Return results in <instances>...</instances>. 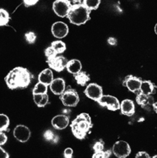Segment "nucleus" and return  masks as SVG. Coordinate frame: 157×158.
<instances>
[{
	"label": "nucleus",
	"mask_w": 157,
	"mask_h": 158,
	"mask_svg": "<svg viewBox=\"0 0 157 158\" xmlns=\"http://www.w3.org/2000/svg\"><path fill=\"white\" fill-rule=\"evenodd\" d=\"M33 75L27 69L24 67H15L7 74L4 81L7 86L11 89H25L31 83Z\"/></svg>",
	"instance_id": "f257e3e1"
},
{
	"label": "nucleus",
	"mask_w": 157,
	"mask_h": 158,
	"mask_svg": "<svg viewBox=\"0 0 157 158\" xmlns=\"http://www.w3.org/2000/svg\"><path fill=\"white\" fill-rule=\"evenodd\" d=\"M93 127L91 118L88 113H83L79 114L70 124L72 133L77 139H85L86 135L90 133Z\"/></svg>",
	"instance_id": "f03ea898"
},
{
	"label": "nucleus",
	"mask_w": 157,
	"mask_h": 158,
	"mask_svg": "<svg viewBox=\"0 0 157 158\" xmlns=\"http://www.w3.org/2000/svg\"><path fill=\"white\" fill-rule=\"evenodd\" d=\"M90 10L83 3H75L71 6L67 17L72 24H74L76 26H81L85 24L88 20H90Z\"/></svg>",
	"instance_id": "7ed1b4c3"
},
{
	"label": "nucleus",
	"mask_w": 157,
	"mask_h": 158,
	"mask_svg": "<svg viewBox=\"0 0 157 158\" xmlns=\"http://www.w3.org/2000/svg\"><path fill=\"white\" fill-rule=\"evenodd\" d=\"M60 100L64 106L73 107L78 105L80 102V97L76 90L68 87V89H65L64 92L60 95Z\"/></svg>",
	"instance_id": "20e7f679"
},
{
	"label": "nucleus",
	"mask_w": 157,
	"mask_h": 158,
	"mask_svg": "<svg viewBox=\"0 0 157 158\" xmlns=\"http://www.w3.org/2000/svg\"><path fill=\"white\" fill-rule=\"evenodd\" d=\"M112 153L118 158H126L131 153L130 145L124 140H118L113 145L112 149Z\"/></svg>",
	"instance_id": "39448f33"
},
{
	"label": "nucleus",
	"mask_w": 157,
	"mask_h": 158,
	"mask_svg": "<svg viewBox=\"0 0 157 158\" xmlns=\"http://www.w3.org/2000/svg\"><path fill=\"white\" fill-rule=\"evenodd\" d=\"M72 6L68 0H56L52 4V10L58 17H66Z\"/></svg>",
	"instance_id": "423d86ee"
},
{
	"label": "nucleus",
	"mask_w": 157,
	"mask_h": 158,
	"mask_svg": "<svg viewBox=\"0 0 157 158\" xmlns=\"http://www.w3.org/2000/svg\"><path fill=\"white\" fill-rule=\"evenodd\" d=\"M97 102L100 106L106 107L111 111H117L120 107V102L117 97L110 95H102Z\"/></svg>",
	"instance_id": "0eeeda50"
},
{
	"label": "nucleus",
	"mask_w": 157,
	"mask_h": 158,
	"mask_svg": "<svg viewBox=\"0 0 157 158\" xmlns=\"http://www.w3.org/2000/svg\"><path fill=\"white\" fill-rule=\"evenodd\" d=\"M84 92L88 98L96 101V102L99 100L103 95L102 87L96 83H90L88 85Z\"/></svg>",
	"instance_id": "6e6552de"
},
{
	"label": "nucleus",
	"mask_w": 157,
	"mask_h": 158,
	"mask_svg": "<svg viewBox=\"0 0 157 158\" xmlns=\"http://www.w3.org/2000/svg\"><path fill=\"white\" fill-rule=\"evenodd\" d=\"M47 63L48 64V66L50 69H53L56 72H62L66 68L68 60L61 55L58 54L52 59L47 60Z\"/></svg>",
	"instance_id": "1a4fd4ad"
},
{
	"label": "nucleus",
	"mask_w": 157,
	"mask_h": 158,
	"mask_svg": "<svg viewBox=\"0 0 157 158\" xmlns=\"http://www.w3.org/2000/svg\"><path fill=\"white\" fill-rule=\"evenodd\" d=\"M14 136L18 141L21 143L28 141L31 137V130L28 127L25 125H17L14 129Z\"/></svg>",
	"instance_id": "9d476101"
},
{
	"label": "nucleus",
	"mask_w": 157,
	"mask_h": 158,
	"mask_svg": "<svg viewBox=\"0 0 157 158\" xmlns=\"http://www.w3.org/2000/svg\"><path fill=\"white\" fill-rule=\"evenodd\" d=\"M142 81L139 78L136 77L134 75H128L122 81V85L125 86L130 90L131 92L136 93L139 91V87Z\"/></svg>",
	"instance_id": "9b49d317"
},
{
	"label": "nucleus",
	"mask_w": 157,
	"mask_h": 158,
	"mask_svg": "<svg viewBox=\"0 0 157 158\" xmlns=\"http://www.w3.org/2000/svg\"><path fill=\"white\" fill-rule=\"evenodd\" d=\"M52 33L57 38H64L68 34V26L62 21H57L52 26Z\"/></svg>",
	"instance_id": "f8f14e48"
},
{
	"label": "nucleus",
	"mask_w": 157,
	"mask_h": 158,
	"mask_svg": "<svg viewBox=\"0 0 157 158\" xmlns=\"http://www.w3.org/2000/svg\"><path fill=\"white\" fill-rule=\"evenodd\" d=\"M68 124H69V118L65 115H57L52 119V127L58 130L66 129Z\"/></svg>",
	"instance_id": "ddd939ff"
},
{
	"label": "nucleus",
	"mask_w": 157,
	"mask_h": 158,
	"mask_svg": "<svg viewBox=\"0 0 157 158\" xmlns=\"http://www.w3.org/2000/svg\"><path fill=\"white\" fill-rule=\"evenodd\" d=\"M119 109L121 110V113L126 116H133L135 113L134 102L129 99H125L120 103Z\"/></svg>",
	"instance_id": "4468645a"
},
{
	"label": "nucleus",
	"mask_w": 157,
	"mask_h": 158,
	"mask_svg": "<svg viewBox=\"0 0 157 158\" xmlns=\"http://www.w3.org/2000/svg\"><path fill=\"white\" fill-rule=\"evenodd\" d=\"M52 92L55 95H61L66 89V85L64 79L62 78H57L53 79L52 83L49 85Z\"/></svg>",
	"instance_id": "2eb2a0df"
},
{
	"label": "nucleus",
	"mask_w": 157,
	"mask_h": 158,
	"mask_svg": "<svg viewBox=\"0 0 157 158\" xmlns=\"http://www.w3.org/2000/svg\"><path fill=\"white\" fill-rule=\"evenodd\" d=\"M136 102H137V103L139 105V106H141L142 107H147L148 106H153V104H154V100H153V98L151 97V95H144V94L141 93V92H139V93L137 95V97H136Z\"/></svg>",
	"instance_id": "dca6fc26"
},
{
	"label": "nucleus",
	"mask_w": 157,
	"mask_h": 158,
	"mask_svg": "<svg viewBox=\"0 0 157 158\" xmlns=\"http://www.w3.org/2000/svg\"><path fill=\"white\" fill-rule=\"evenodd\" d=\"M155 89H156V86L151 81H144L141 82L138 92L150 96V95H153L155 93V90H156Z\"/></svg>",
	"instance_id": "f3484780"
},
{
	"label": "nucleus",
	"mask_w": 157,
	"mask_h": 158,
	"mask_svg": "<svg viewBox=\"0 0 157 158\" xmlns=\"http://www.w3.org/2000/svg\"><path fill=\"white\" fill-rule=\"evenodd\" d=\"M39 82H42L43 84L49 85L51 84L52 81H53V74L51 69H45L42 70L38 75Z\"/></svg>",
	"instance_id": "a211bd4d"
},
{
	"label": "nucleus",
	"mask_w": 157,
	"mask_h": 158,
	"mask_svg": "<svg viewBox=\"0 0 157 158\" xmlns=\"http://www.w3.org/2000/svg\"><path fill=\"white\" fill-rule=\"evenodd\" d=\"M66 69L68 73L72 74H75L79 73L82 69V64L80 60L78 59H71L68 61L67 65H66Z\"/></svg>",
	"instance_id": "6ab92c4d"
},
{
	"label": "nucleus",
	"mask_w": 157,
	"mask_h": 158,
	"mask_svg": "<svg viewBox=\"0 0 157 158\" xmlns=\"http://www.w3.org/2000/svg\"><path fill=\"white\" fill-rule=\"evenodd\" d=\"M74 75L75 81L77 82L78 85H80L81 86L86 85L87 83L90 81V75L85 71H80L79 73L74 74Z\"/></svg>",
	"instance_id": "aec40b11"
},
{
	"label": "nucleus",
	"mask_w": 157,
	"mask_h": 158,
	"mask_svg": "<svg viewBox=\"0 0 157 158\" xmlns=\"http://www.w3.org/2000/svg\"><path fill=\"white\" fill-rule=\"evenodd\" d=\"M33 100L36 106L39 107H44L48 103L49 97L48 93L45 94H33Z\"/></svg>",
	"instance_id": "412c9836"
},
{
	"label": "nucleus",
	"mask_w": 157,
	"mask_h": 158,
	"mask_svg": "<svg viewBox=\"0 0 157 158\" xmlns=\"http://www.w3.org/2000/svg\"><path fill=\"white\" fill-rule=\"evenodd\" d=\"M51 47L54 49L55 52L58 54H61L66 50V44L61 41H55V42H52Z\"/></svg>",
	"instance_id": "4be33fe9"
},
{
	"label": "nucleus",
	"mask_w": 157,
	"mask_h": 158,
	"mask_svg": "<svg viewBox=\"0 0 157 158\" xmlns=\"http://www.w3.org/2000/svg\"><path fill=\"white\" fill-rule=\"evenodd\" d=\"M82 3L90 11H91V10H96L98 9L101 3V0H83Z\"/></svg>",
	"instance_id": "5701e85b"
},
{
	"label": "nucleus",
	"mask_w": 157,
	"mask_h": 158,
	"mask_svg": "<svg viewBox=\"0 0 157 158\" xmlns=\"http://www.w3.org/2000/svg\"><path fill=\"white\" fill-rule=\"evenodd\" d=\"M10 16L9 12L3 9H0V26H7L10 22Z\"/></svg>",
	"instance_id": "b1692460"
},
{
	"label": "nucleus",
	"mask_w": 157,
	"mask_h": 158,
	"mask_svg": "<svg viewBox=\"0 0 157 158\" xmlns=\"http://www.w3.org/2000/svg\"><path fill=\"white\" fill-rule=\"evenodd\" d=\"M48 85L46 84H43L42 82H38L37 84H35L34 86V89L32 90L33 94H45L48 93Z\"/></svg>",
	"instance_id": "393cba45"
},
{
	"label": "nucleus",
	"mask_w": 157,
	"mask_h": 158,
	"mask_svg": "<svg viewBox=\"0 0 157 158\" xmlns=\"http://www.w3.org/2000/svg\"><path fill=\"white\" fill-rule=\"evenodd\" d=\"M10 126V118L5 114H0V131H5Z\"/></svg>",
	"instance_id": "a878e982"
},
{
	"label": "nucleus",
	"mask_w": 157,
	"mask_h": 158,
	"mask_svg": "<svg viewBox=\"0 0 157 158\" xmlns=\"http://www.w3.org/2000/svg\"><path fill=\"white\" fill-rule=\"evenodd\" d=\"M112 154L111 151H104L100 152H95L93 154V158H107L110 157V156Z\"/></svg>",
	"instance_id": "bb28decb"
},
{
	"label": "nucleus",
	"mask_w": 157,
	"mask_h": 158,
	"mask_svg": "<svg viewBox=\"0 0 157 158\" xmlns=\"http://www.w3.org/2000/svg\"><path fill=\"white\" fill-rule=\"evenodd\" d=\"M57 55H58V53L55 52V50L52 48L51 46L48 47V48L45 49V56L47 57V58H48V60L52 59V58H54Z\"/></svg>",
	"instance_id": "cd10ccee"
},
{
	"label": "nucleus",
	"mask_w": 157,
	"mask_h": 158,
	"mask_svg": "<svg viewBox=\"0 0 157 158\" xmlns=\"http://www.w3.org/2000/svg\"><path fill=\"white\" fill-rule=\"evenodd\" d=\"M25 37H26V40L27 41V42L30 43V44L34 43L35 42V40H36V35L34 32H32V31H29V32L26 33L25 34Z\"/></svg>",
	"instance_id": "c85d7f7f"
},
{
	"label": "nucleus",
	"mask_w": 157,
	"mask_h": 158,
	"mask_svg": "<svg viewBox=\"0 0 157 158\" xmlns=\"http://www.w3.org/2000/svg\"><path fill=\"white\" fill-rule=\"evenodd\" d=\"M93 149L95 152H102L103 150H104V144H103L102 141H98L96 142V144L94 145Z\"/></svg>",
	"instance_id": "c756f323"
},
{
	"label": "nucleus",
	"mask_w": 157,
	"mask_h": 158,
	"mask_svg": "<svg viewBox=\"0 0 157 158\" xmlns=\"http://www.w3.org/2000/svg\"><path fill=\"white\" fill-rule=\"evenodd\" d=\"M73 154H74V152H73L72 148H66L64 150V156L65 158L73 157Z\"/></svg>",
	"instance_id": "7c9ffc66"
},
{
	"label": "nucleus",
	"mask_w": 157,
	"mask_h": 158,
	"mask_svg": "<svg viewBox=\"0 0 157 158\" xmlns=\"http://www.w3.org/2000/svg\"><path fill=\"white\" fill-rule=\"evenodd\" d=\"M8 140V137L7 135L3 132V131H0V145H3Z\"/></svg>",
	"instance_id": "2f4dec72"
},
{
	"label": "nucleus",
	"mask_w": 157,
	"mask_h": 158,
	"mask_svg": "<svg viewBox=\"0 0 157 158\" xmlns=\"http://www.w3.org/2000/svg\"><path fill=\"white\" fill-rule=\"evenodd\" d=\"M39 0H23L24 4L26 5V7H31L35 5L36 3H38Z\"/></svg>",
	"instance_id": "473e14b6"
},
{
	"label": "nucleus",
	"mask_w": 157,
	"mask_h": 158,
	"mask_svg": "<svg viewBox=\"0 0 157 158\" xmlns=\"http://www.w3.org/2000/svg\"><path fill=\"white\" fill-rule=\"evenodd\" d=\"M136 158H150V155L145 152H139L136 154Z\"/></svg>",
	"instance_id": "72a5a7b5"
},
{
	"label": "nucleus",
	"mask_w": 157,
	"mask_h": 158,
	"mask_svg": "<svg viewBox=\"0 0 157 158\" xmlns=\"http://www.w3.org/2000/svg\"><path fill=\"white\" fill-rule=\"evenodd\" d=\"M44 137L48 140H52V139L54 138V135H53V133L52 132V131L48 130V131H46L45 134H44Z\"/></svg>",
	"instance_id": "f704fd0d"
},
{
	"label": "nucleus",
	"mask_w": 157,
	"mask_h": 158,
	"mask_svg": "<svg viewBox=\"0 0 157 158\" xmlns=\"http://www.w3.org/2000/svg\"><path fill=\"white\" fill-rule=\"evenodd\" d=\"M10 157V155L3 150L0 145V158H8Z\"/></svg>",
	"instance_id": "c9c22d12"
},
{
	"label": "nucleus",
	"mask_w": 157,
	"mask_h": 158,
	"mask_svg": "<svg viewBox=\"0 0 157 158\" xmlns=\"http://www.w3.org/2000/svg\"><path fill=\"white\" fill-rule=\"evenodd\" d=\"M107 42H108V44L112 46H115L117 45V39L115 37H109V38L107 39Z\"/></svg>",
	"instance_id": "e433bc0d"
},
{
	"label": "nucleus",
	"mask_w": 157,
	"mask_h": 158,
	"mask_svg": "<svg viewBox=\"0 0 157 158\" xmlns=\"http://www.w3.org/2000/svg\"><path fill=\"white\" fill-rule=\"evenodd\" d=\"M74 3H82V1L83 0H72Z\"/></svg>",
	"instance_id": "4c0bfd02"
},
{
	"label": "nucleus",
	"mask_w": 157,
	"mask_h": 158,
	"mask_svg": "<svg viewBox=\"0 0 157 158\" xmlns=\"http://www.w3.org/2000/svg\"><path fill=\"white\" fill-rule=\"evenodd\" d=\"M155 34H157V25H155Z\"/></svg>",
	"instance_id": "58836bf2"
}]
</instances>
